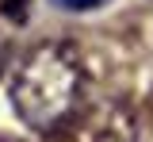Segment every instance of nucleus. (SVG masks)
Masks as SVG:
<instances>
[{"mask_svg":"<svg viewBox=\"0 0 153 142\" xmlns=\"http://www.w3.org/2000/svg\"><path fill=\"white\" fill-rule=\"evenodd\" d=\"M0 142H4V138H0Z\"/></svg>","mask_w":153,"mask_h":142,"instance_id":"5","label":"nucleus"},{"mask_svg":"<svg viewBox=\"0 0 153 142\" xmlns=\"http://www.w3.org/2000/svg\"><path fill=\"white\" fill-rule=\"evenodd\" d=\"M27 8V0H0V16H19Z\"/></svg>","mask_w":153,"mask_h":142,"instance_id":"2","label":"nucleus"},{"mask_svg":"<svg viewBox=\"0 0 153 142\" xmlns=\"http://www.w3.org/2000/svg\"><path fill=\"white\" fill-rule=\"evenodd\" d=\"M61 4H69V8H96V4H103V0H61Z\"/></svg>","mask_w":153,"mask_h":142,"instance_id":"3","label":"nucleus"},{"mask_svg":"<svg viewBox=\"0 0 153 142\" xmlns=\"http://www.w3.org/2000/svg\"><path fill=\"white\" fill-rule=\"evenodd\" d=\"M4 54H8V46H4V42H0V69H4Z\"/></svg>","mask_w":153,"mask_h":142,"instance_id":"4","label":"nucleus"},{"mask_svg":"<svg viewBox=\"0 0 153 142\" xmlns=\"http://www.w3.org/2000/svg\"><path fill=\"white\" fill-rule=\"evenodd\" d=\"M8 96L16 115L35 131H57L69 123L84 96V65L69 42H38L19 58Z\"/></svg>","mask_w":153,"mask_h":142,"instance_id":"1","label":"nucleus"}]
</instances>
